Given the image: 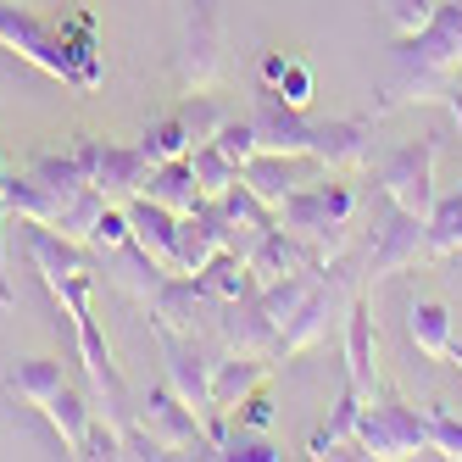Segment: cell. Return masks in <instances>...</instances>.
<instances>
[{
  "label": "cell",
  "mask_w": 462,
  "mask_h": 462,
  "mask_svg": "<svg viewBox=\"0 0 462 462\" xmlns=\"http://www.w3.org/2000/svg\"><path fill=\"white\" fill-rule=\"evenodd\" d=\"M0 45L17 51L23 61H34L40 73L73 84V89H95V84H101V61H95L89 17L79 23V34H68V28L34 17L28 6H6V0H0Z\"/></svg>",
  "instance_id": "6da1fadb"
},
{
  "label": "cell",
  "mask_w": 462,
  "mask_h": 462,
  "mask_svg": "<svg viewBox=\"0 0 462 462\" xmlns=\"http://www.w3.org/2000/svg\"><path fill=\"white\" fill-rule=\"evenodd\" d=\"M279 228L295 240H307L318 251V262L340 256L351 245V223H356V189L351 184H301L295 195L273 207Z\"/></svg>",
  "instance_id": "7a4b0ae2"
},
{
  "label": "cell",
  "mask_w": 462,
  "mask_h": 462,
  "mask_svg": "<svg viewBox=\"0 0 462 462\" xmlns=\"http://www.w3.org/2000/svg\"><path fill=\"white\" fill-rule=\"evenodd\" d=\"M356 446L374 457H423L435 451V423H429V412H412L407 402H374L356 418Z\"/></svg>",
  "instance_id": "3957f363"
},
{
  "label": "cell",
  "mask_w": 462,
  "mask_h": 462,
  "mask_svg": "<svg viewBox=\"0 0 462 462\" xmlns=\"http://www.w3.org/2000/svg\"><path fill=\"white\" fill-rule=\"evenodd\" d=\"M435 162H440V134H423L418 145H402L379 162V184L402 212L429 217L435 212Z\"/></svg>",
  "instance_id": "277c9868"
},
{
  "label": "cell",
  "mask_w": 462,
  "mask_h": 462,
  "mask_svg": "<svg viewBox=\"0 0 462 462\" xmlns=\"http://www.w3.org/2000/svg\"><path fill=\"white\" fill-rule=\"evenodd\" d=\"M140 429L156 440V451H162V457H168V451H212L207 423L195 418V407L184 402L173 384L151 390L145 402H140Z\"/></svg>",
  "instance_id": "5b68a950"
},
{
  "label": "cell",
  "mask_w": 462,
  "mask_h": 462,
  "mask_svg": "<svg viewBox=\"0 0 462 462\" xmlns=\"http://www.w3.org/2000/svg\"><path fill=\"white\" fill-rule=\"evenodd\" d=\"M429 256V217H412L395 207L379 228H374V251H368V279H390V273H402L412 268V262Z\"/></svg>",
  "instance_id": "8992f818"
},
{
  "label": "cell",
  "mask_w": 462,
  "mask_h": 462,
  "mask_svg": "<svg viewBox=\"0 0 462 462\" xmlns=\"http://www.w3.org/2000/svg\"><path fill=\"white\" fill-rule=\"evenodd\" d=\"M217 73H223V28H217V12L201 0V6H195V17H189L184 51H179V84H184L189 95H201V89L217 84Z\"/></svg>",
  "instance_id": "52a82bcc"
},
{
  "label": "cell",
  "mask_w": 462,
  "mask_h": 462,
  "mask_svg": "<svg viewBox=\"0 0 462 462\" xmlns=\"http://www.w3.org/2000/svg\"><path fill=\"white\" fill-rule=\"evenodd\" d=\"M312 179H318V156H284V151H256L240 168V184L256 195V201H268V207H279L284 195H295Z\"/></svg>",
  "instance_id": "ba28073f"
},
{
  "label": "cell",
  "mask_w": 462,
  "mask_h": 462,
  "mask_svg": "<svg viewBox=\"0 0 462 462\" xmlns=\"http://www.w3.org/2000/svg\"><path fill=\"white\" fill-rule=\"evenodd\" d=\"M89 145V179L95 189L106 195H140L145 189V173H151V156L140 145H101V140H84Z\"/></svg>",
  "instance_id": "9c48e42d"
},
{
  "label": "cell",
  "mask_w": 462,
  "mask_h": 462,
  "mask_svg": "<svg viewBox=\"0 0 462 462\" xmlns=\"http://www.w3.org/2000/svg\"><path fill=\"white\" fill-rule=\"evenodd\" d=\"M374 351H379V335H374V312H368V295H351V312H346V368H351V390H362L374 402L379 390V368H374Z\"/></svg>",
  "instance_id": "30bf717a"
},
{
  "label": "cell",
  "mask_w": 462,
  "mask_h": 462,
  "mask_svg": "<svg viewBox=\"0 0 462 462\" xmlns=\"http://www.w3.org/2000/svg\"><path fill=\"white\" fill-rule=\"evenodd\" d=\"M273 356H251V351H228L223 362H212V407L217 412H235L245 395L268 379Z\"/></svg>",
  "instance_id": "8fae6325"
},
{
  "label": "cell",
  "mask_w": 462,
  "mask_h": 462,
  "mask_svg": "<svg viewBox=\"0 0 462 462\" xmlns=\"http://www.w3.org/2000/svg\"><path fill=\"white\" fill-rule=\"evenodd\" d=\"M128 223H134V245L173 273V262H179V217L168 207H156L151 195H140V201L128 207Z\"/></svg>",
  "instance_id": "7c38bea8"
},
{
  "label": "cell",
  "mask_w": 462,
  "mask_h": 462,
  "mask_svg": "<svg viewBox=\"0 0 462 462\" xmlns=\"http://www.w3.org/2000/svg\"><path fill=\"white\" fill-rule=\"evenodd\" d=\"M140 195H151V201H156V207H168L173 217H189L195 207L207 201V195H201V184H195L189 156H184V162H162V168H151Z\"/></svg>",
  "instance_id": "4fadbf2b"
},
{
  "label": "cell",
  "mask_w": 462,
  "mask_h": 462,
  "mask_svg": "<svg viewBox=\"0 0 462 462\" xmlns=\"http://www.w3.org/2000/svg\"><path fill=\"white\" fill-rule=\"evenodd\" d=\"M407 335L429 362H446L451 356V312H446V301H412L407 307Z\"/></svg>",
  "instance_id": "5bb4252c"
},
{
  "label": "cell",
  "mask_w": 462,
  "mask_h": 462,
  "mask_svg": "<svg viewBox=\"0 0 462 462\" xmlns=\"http://www.w3.org/2000/svg\"><path fill=\"white\" fill-rule=\"evenodd\" d=\"M140 151L151 156V168H162V162H184V156L195 151V128L184 123V112H173V117H162V123L145 128Z\"/></svg>",
  "instance_id": "9a60e30c"
},
{
  "label": "cell",
  "mask_w": 462,
  "mask_h": 462,
  "mask_svg": "<svg viewBox=\"0 0 462 462\" xmlns=\"http://www.w3.org/2000/svg\"><path fill=\"white\" fill-rule=\"evenodd\" d=\"M61 384H68V374H61V362H51V356H28V362L12 368V390L23 395V402H34L40 412H45V402Z\"/></svg>",
  "instance_id": "2e32d148"
},
{
  "label": "cell",
  "mask_w": 462,
  "mask_h": 462,
  "mask_svg": "<svg viewBox=\"0 0 462 462\" xmlns=\"http://www.w3.org/2000/svg\"><path fill=\"white\" fill-rule=\"evenodd\" d=\"M45 418L61 429V440H68V451L79 457V446H84V435H89V423H95V412L79 402V395H73V384H61L56 395H51V402H45Z\"/></svg>",
  "instance_id": "e0dca14e"
},
{
  "label": "cell",
  "mask_w": 462,
  "mask_h": 462,
  "mask_svg": "<svg viewBox=\"0 0 462 462\" xmlns=\"http://www.w3.org/2000/svg\"><path fill=\"white\" fill-rule=\"evenodd\" d=\"M362 402H368V395H362V390H351L346 384V395H340V407H335V418H328L323 429H318V435H312V457H328V451H335V446H346V440H356V418H362Z\"/></svg>",
  "instance_id": "ac0fdd59"
},
{
  "label": "cell",
  "mask_w": 462,
  "mask_h": 462,
  "mask_svg": "<svg viewBox=\"0 0 462 462\" xmlns=\"http://www.w3.org/2000/svg\"><path fill=\"white\" fill-rule=\"evenodd\" d=\"M189 168H195V184H201L207 201H217L223 189H235V184H240V162H228L212 140H207L201 151H189Z\"/></svg>",
  "instance_id": "d6986e66"
},
{
  "label": "cell",
  "mask_w": 462,
  "mask_h": 462,
  "mask_svg": "<svg viewBox=\"0 0 462 462\" xmlns=\"http://www.w3.org/2000/svg\"><path fill=\"white\" fill-rule=\"evenodd\" d=\"M451 251H462V195L429 212V256H451Z\"/></svg>",
  "instance_id": "ffe728a7"
},
{
  "label": "cell",
  "mask_w": 462,
  "mask_h": 462,
  "mask_svg": "<svg viewBox=\"0 0 462 462\" xmlns=\"http://www.w3.org/2000/svg\"><path fill=\"white\" fill-rule=\"evenodd\" d=\"M435 12H440V0H384V17L402 40H418L423 28L435 23Z\"/></svg>",
  "instance_id": "44dd1931"
},
{
  "label": "cell",
  "mask_w": 462,
  "mask_h": 462,
  "mask_svg": "<svg viewBox=\"0 0 462 462\" xmlns=\"http://www.w3.org/2000/svg\"><path fill=\"white\" fill-rule=\"evenodd\" d=\"M212 145H217L228 162H240V168H245V162L262 151V145H256V128H251V117H245V123H228V117H223V128L212 134Z\"/></svg>",
  "instance_id": "7402d4cb"
},
{
  "label": "cell",
  "mask_w": 462,
  "mask_h": 462,
  "mask_svg": "<svg viewBox=\"0 0 462 462\" xmlns=\"http://www.w3.org/2000/svg\"><path fill=\"white\" fill-rule=\"evenodd\" d=\"M101 251H123L128 240H134V223H128V212H117L112 201L101 207V217H95V235H89Z\"/></svg>",
  "instance_id": "603a6c76"
},
{
  "label": "cell",
  "mask_w": 462,
  "mask_h": 462,
  "mask_svg": "<svg viewBox=\"0 0 462 462\" xmlns=\"http://www.w3.org/2000/svg\"><path fill=\"white\" fill-rule=\"evenodd\" d=\"M268 89L279 95L284 106H307V101H312V73L301 68V61H284V73H279Z\"/></svg>",
  "instance_id": "cb8c5ba5"
},
{
  "label": "cell",
  "mask_w": 462,
  "mask_h": 462,
  "mask_svg": "<svg viewBox=\"0 0 462 462\" xmlns=\"http://www.w3.org/2000/svg\"><path fill=\"white\" fill-rule=\"evenodd\" d=\"M429 423H435V451L440 457H462V423L446 407H429Z\"/></svg>",
  "instance_id": "d4e9b609"
},
{
  "label": "cell",
  "mask_w": 462,
  "mask_h": 462,
  "mask_svg": "<svg viewBox=\"0 0 462 462\" xmlns=\"http://www.w3.org/2000/svg\"><path fill=\"white\" fill-rule=\"evenodd\" d=\"M235 412H240V429H268V423H273V402H268L262 390H251Z\"/></svg>",
  "instance_id": "484cf974"
},
{
  "label": "cell",
  "mask_w": 462,
  "mask_h": 462,
  "mask_svg": "<svg viewBox=\"0 0 462 462\" xmlns=\"http://www.w3.org/2000/svg\"><path fill=\"white\" fill-rule=\"evenodd\" d=\"M217 457H251V462H273V457H284V451H273V446H262V440H223L217 446Z\"/></svg>",
  "instance_id": "4316f807"
},
{
  "label": "cell",
  "mask_w": 462,
  "mask_h": 462,
  "mask_svg": "<svg viewBox=\"0 0 462 462\" xmlns=\"http://www.w3.org/2000/svg\"><path fill=\"white\" fill-rule=\"evenodd\" d=\"M440 101L451 106V123H457V134H462V84H446V95Z\"/></svg>",
  "instance_id": "83f0119b"
},
{
  "label": "cell",
  "mask_w": 462,
  "mask_h": 462,
  "mask_svg": "<svg viewBox=\"0 0 462 462\" xmlns=\"http://www.w3.org/2000/svg\"><path fill=\"white\" fill-rule=\"evenodd\" d=\"M284 61H290V56H279V51H273V56H268V61H262V84H273V79H279V73H284Z\"/></svg>",
  "instance_id": "f1b7e54d"
},
{
  "label": "cell",
  "mask_w": 462,
  "mask_h": 462,
  "mask_svg": "<svg viewBox=\"0 0 462 462\" xmlns=\"http://www.w3.org/2000/svg\"><path fill=\"white\" fill-rule=\"evenodd\" d=\"M446 362H457V368H462V346H457V340H451V356H446Z\"/></svg>",
  "instance_id": "f546056e"
}]
</instances>
